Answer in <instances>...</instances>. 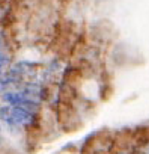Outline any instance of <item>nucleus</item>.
Segmentation results:
<instances>
[{"mask_svg": "<svg viewBox=\"0 0 149 154\" xmlns=\"http://www.w3.org/2000/svg\"><path fill=\"white\" fill-rule=\"evenodd\" d=\"M9 62H11V59H9L5 53L0 51V66H5V65H8Z\"/></svg>", "mask_w": 149, "mask_h": 154, "instance_id": "obj_1", "label": "nucleus"}, {"mask_svg": "<svg viewBox=\"0 0 149 154\" xmlns=\"http://www.w3.org/2000/svg\"><path fill=\"white\" fill-rule=\"evenodd\" d=\"M2 68H3V66H0V74H2Z\"/></svg>", "mask_w": 149, "mask_h": 154, "instance_id": "obj_2", "label": "nucleus"}]
</instances>
